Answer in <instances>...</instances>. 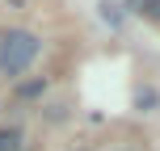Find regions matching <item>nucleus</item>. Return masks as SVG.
<instances>
[{
  "label": "nucleus",
  "mask_w": 160,
  "mask_h": 151,
  "mask_svg": "<svg viewBox=\"0 0 160 151\" xmlns=\"http://www.w3.org/2000/svg\"><path fill=\"white\" fill-rule=\"evenodd\" d=\"M0 151H21V134L17 130H0Z\"/></svg>",
  "instance_id": "nucleus-2"
},
{
  "label": "nucleus",
  "mask_w": 160,
  "mask_h": 151,
  "mask_svg": "<svg viewBox=\"0 0 160 151\" xmlns=\"http://www.w3.org/2000/svg\"><path fill=\"white\" fill-rule=\"evenodd\" d=\"M42 88H47V80H30V84H21L17 92H21V97H38Z\"/></svg>",
  "instance_id": "nucleus-4"
},
{
  "label": "nucleus",
  "mask_w": 160,
  "mask_h": 151,
  "mask_svg": "<svg viewBox=\"0 0 160 151\" xmlns=\"http://www.w3.org/2000/svg\"><path fill=\"white\" fill-rule=\"evenodd\" d=\"M127 4H131V13H152L160 0H127Z\"/></svg>",
  "instance_id": "nucleus-5"
},
{
  "label": "nucleus",
  "mask_w": 160,
  "mask_h": 151,
  "mask_svg": "<svg viewBox=\"0 0 160 151\" xmlns=\"http://www.w3.org/2000/svg\"><path fill=\"white\" fill-rule=\"evenodd\" d=\"M148 17H160V4H156V8H152V13H148Z\"/></svg>",
  "instance_id": "nucleus-7"
},
{
  "label": "nucleus",
  "mask_w": 160,
  "mask_h": 151,
  "mask_svg": "<svg viewBox=\"0 0 160 151\" xmlns=\"http://www.w3.org/2000/svg\"><path fill=\"white\" fill-rule=\"evenodd\" d=\"M101 17H105L110 25H122V13H118V4H110V0L101 4Z\"/></svg>",
  "instance_id": "nucleus-3"
},
{
  "label": "nucleus",
  "mask_w": 160,
  "mask_h": 151,
  "mask_svg": "<svg viewBox=\"0 0 160 151\" xmlns=\"http://www.w3.org/2000/svg\"><path fill=\"white\" fill-rule=\"evenodd\" d=\"M135 105H139V109H152V105H156V92H152V88H143V92L135 97Z\"/></svg>",
  "instance_id": "nucleus-6"
},
{
  "label": "nucleus",
  "mask_w": 160,
  "mask_h": 151,
  "mask_svg": "<svg viewBox=\"0 0 160 151\" xmlns=\"http://www.w3.org/2000/svg\"><path fill=\"white\" fill-rule=\"evenodd\" d=\"M42 42L30 30H4L0 34V76H21L25 67L38 59Z\"/></svg>",
  "instance_id": "nucleus-1"
}]
</instances>
